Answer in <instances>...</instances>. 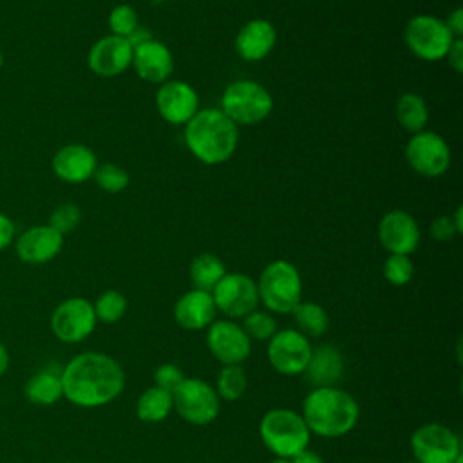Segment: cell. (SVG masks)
<instances>
[{"instance_id": "cell-1", "label": "cell", "mask_w": 463, "mask_h": 463, "mask_svg": "<svg viewBox=\"0 0 463 463\" xmlns=\"http://www.w3.org/2000/svg\"><path fill=\"white\" fill-rule=\"evenodd\" d=\"M63 396L85 409L114 402L125 387L121 365L103 353H80L61 367Z\"/></svg>"}, {"instance_id": "cell-2", "label": "cell", "mask_w": 463, "mask_h": 463, "mask_svg": "<svg viewBox=\"0 0 463 463\" xmlns=\"http://www.w3.org/2000/svg\"><path fill=\"white\" fill-rule=\"evenodd\" d=\"M188 150L204 165L228 161L239 143V127L221 109H199L184 125Z\"/></svg>"}, {"instance_id": "cell-3", "label": "cell", "mask_w": 463, "mask_h": 463, "mask_svg": "<svg viewBox=\"0 0 463 463\" xmlns=\"http://www.w3.org/2000/svg\"><path fill=\"white\" fill-rule=\"evenodd\" d=\"M360 416L356 400L338 387H317L302 403L309 432L320 438H340L354 429Z\"/></svg>"}, {"instance_id": "cell-4", "label": "cell", "mask_w": 463, "mask_h": 463, "mask_svg": "<svg viewBox=\"0 0 463 463\" xmlns=\"http://www.w3.org/2000/svg\"><path fill=\"white\" fill-rule=\"evenodd\" d=\"M260 439L277 458L291 459L309 445L311 432L302 414L291 409H271L259 423Z\"/></svg>"}, {"instance_id": "cell-5", "label": "cell", "mask_w": 463, "mask_h": 463, "mask_svg": "<svg viewBox=\"0 0 463 463\" xmlns=\"http://www.w3.org/2000/svg\"><path fill=\"white\" fill-rule=\"evenodd\" d=\"M259 302L273 313H291L302 300V280L298 269L284 260H271L257 282Z\"/></svg>"}, {"instance_id": "cell-6", "label": "cell", "mask_w": 463, "mask_h": 463, "mask_svg": "<svg viewBox=\"0 0 463 463\" xmlns=\"http://www.w3.org/2000/svg\"><path fill=\"white\" fill-rule=\"evenodd\" d=\"M221 110L239 127L264 121L273 110V98L266 87L253 80L232 81L221 96Z\"/></svg>"}, {"instance_id": "cell-7", "label": "cell", "mask_w": 463, "mask_h": 463, "mask_svg": "<svg viewBox=\"0 0 463 463\" xmlns=\"http://www.w3.org/2000/svg\"><path fill=\"white\" fill-rule=\"evenodd\" d=\"M403 40L409 51L425 61L443 60L454 42L445 22L432 14L412 16L403 31Z\"/></svg>"}, {"instance_id": "cell-8", "label": "cell", "mask_w": 463, "mask_h": 463, "mask_svg": "<svg viewBox=\"0 0 463 463\" xmlns=\"http://www.w3.org/2000/svg\"><path fill=\"white\" fill-rule=\"evenodd\" d=\"M172 402L177 414L194 425L212 423L221 411L215 389L201 378H184L172 392Z\"/></svg>"}, {"instance_id": "cell-9", "label": "cell", "mask_w": 463, "mask_h": 463, "mask_svg": "<svg viewBox=\"0 0 463 463\" xmlns=\"http://www.w3.org/2000/svg\"><path fill=\"white\" fill-rule=\"evenodd\" d=\"M411 449L418 463H454L461 456V441L447 425L425 423L411 436Z\"/></svg>"}, {"instance_id": "cell-10", "label": "cell", "mask_w": 463, "mask_h": 463, "mask_svg": "<svg viewBox=\"0 0 463 463\" xmlns=\"http://www.w3.org/2000/svg\"><path fill=\"white\" fill-rule=\"evenodd\" d=\"M96 322L94 306L83 297L65 298L51 315L52 333L65 344H78L85 340L94 331Z\"/></svg>"}, {"instance_id": "cell-11", "label": "cell", "mask_w": 463, "mask_h": 463, "mask_svg": "<svg viewBox=\"0 0 463 463\" xmlns=\"http://www.w3.org/2000/svg\"><path fill=\"white\" fill-rule=\"evenodd\" d=\"M405 159L414 172L425 177H438L450 166V148L439 134L420 130L407 141Z\"/></svg>"}, {"instance_id": "cell-12", "label": "cell", "mask_w": 463, "mask_h": 463, "mask_svg": "<svg viewBox=\"0 0 463 463\" xmlns=\"http://www.w3.org/2000/svg\"><path fill=\"white\" fill-rule=\"evenodd\" d=\"M215 309L228 318H242L259 304L257 282L244 273H226L212 289Z\"/></svg>"}, {"instance_id": "cell-13", "label": "cell", "mask_w": 463, "mask_h": 463, "mask_svg": "<svg viewBox=\"0 0 463 463\" xmlns=\"http://www.w3.org/2000/svg\"><path fill=\"white\" fill-rule=\"evenodd\" d=\"M311 344L306 335L298 329H282L277 331L268 344V360L271 367L286 376L302 374L309 356Z\"/></svg>"}, {"instance_id": "cell-14", "label": "cell", "mask_w": 463, "mask_h": 463, "mask_svg": "<svg viewBox=\"0 0 463 463\" xmlns=\"http://www.w3.org/2000/svg\"><path fill=\"white\" fill-rule=\"evenodd\" d=\"M206 345L222 365H241L251 353V340L232 320H213L208 326Z\"/></svg>"}, {"instance_id": "cell-15", "label": "cell", "mask_w": 463, "mask_h": 463, "mask_svg": "<svg viewBox=\"0 0 463 463\" xmlns=\"http://www.w3.org/2000/svg\"><path fill=\"white\" fill-rule=\"evenodd\" d=\"M156 107L165 121L186 125L199 110V96L186 81L166 80L156 92Z\"/></svg>"}, {"instance_id": "cell-16", "label": "cell", "mask_w": 463, "mask_h": 463, "mask_svg": "<svg viewBox=\"0 0 463 463\" xmlns=\"http://www.w3.org/2000/svg\"><path fill=\"white\" fill-rule=\"evenodd\" d=\"M378 239L389 253L411 255L420 244V226L409 212L396 208L382 217Z\"/></svg>"}, {"instance_id": "cell-17", "label": "cell", "mask_w": 463, "mask_h": 463, "mask_svg": "<svg viewBox=\"0 0 463 463\" xmlns=\"http://www.w3.org/2000/svg\"><path fill=\"white\" fill-rule=\"evenodd\" d=\"M89 69L101 76L112 78L125 72L132 63V47L127 38L121 36H103L99 38L87 54Z\"/></svg>"}, {"instance_id": "cell-18", "label": "cell", "mask_w": 463, "mask_h": 463, "mask_svg": "<svg viewBox=\"0 0 463 463\" xmlns=\"http://www.w3.org/2000/svg\"><path fill=\"white\" fill-rule=\"evenodd\" d=\"M136 74L148 83H163L170 80L174 71V56L170 49L152 38L132 49V63Z\"/></svg>"}, {"instance_id": "cell-19", "label": "cell", "mask_w": 463, "mask_h": 463, "mask_svg": "<svg viewBox=\"0 0 463 463\" xmlns=\"http://www.w3.org/2000/svg\"><path fill=\"white\" fill-rule=\"evenodd\" d=\"M63 248V235L49 224L33 226L16 239V255L27 264H45Z\"/></svg>"}, {"instance_id": "cell-20", "label": "cell", "mask_w": 463, "mask_h": 463, "mask_svg": "<svg viewBox=\"0 0 463 463\" xmlns=\"http://www.w3.org/2000/svg\"><path fill=\"white\" fill-rule=\"evenodd\" d=\"M51 166L58 179L71 184H80L94 175L98 159L89 146L72 143V145L61 146L54 154Z\"/></svg>"}, {"instance_id": "cell-21", "label": "cell", "mask_w": 463, "mask_h": 463, "mask_svg": "<svg viewBox=\"0 0 463 463\" xmlns=\"http://www.w3.org/2000/svg\"><path fill=\"white\" fill-rule=\"evenodd\" d=\"M215 304L210 291L190 289L183 293L174 306L175 322L188 331H201L215 320Z\"/></svg>"}, {"instance_id": "cell-22", "label": "cell", "mask_w": 463, "mask_h": 463, "mask_svg": "<svg viewBox=\"0 0 463 463\" xmlns=\"http://www.w3.org/2000/svg\"><path fill=\"white\" fill-rule=\"evenodd\" d=\"M277 43V31L271 22L253 18L246 22L235 36V51L246 61L264 60Z\"/></svg>"}, {"instance_id": "cell-23", "label": "cell", "mask_w": 463, "mask_h": 463, "mask_svg": "<svg viewBox=\"0 0 463 463\" xmlns=\"http://www.w3.org/2000/svg\"><path fill=\"white\" fill-rule=\"evenodd\" d=\"M313 389L317 387H335V383L344 374V356L329 344L311 349L309 362L302 373Z\"/></svg>"}, {"instance_id": "cell-24", "label": "cell", "mask_w": 463, "mask_h": 463, "mask_svg": "<svg viewBox=\"0 0 463 463\" xmlns=\"http://www.w3.org/2000/svg\"><path fill=\"white\" fill-rule=\"evenodd\" d=\"M25 398L34 403V405H52L63 396V387H61V369L56 367H43L42 371L34 373L25 387H24Z\"/></svg>"}, {"instance_id": "cell-25", "label": "cell", "mask_w": 463, "mask_h": 463, "mask_svg": "<svg viewBox=\"0 0 463 463\" xmlns=\"http://www.w3.org/2000/svg\"><path fill=\"white\" fill-rule=\"evenodd\" d=\"M172 409H174L172 392L157 385H152L145 392H141L136 403V414L145 423H159L166 420Z\"/></svg>"}, {"instance_id": "cell-26", "label": "cell", "mask_w": 463, "mask_h": 463, "mask_svg": "<svg viewBox=\"0 0 463 463\" xmlns=\"http://www.w3.org/2000/svg\"><path fill=\"white\" fill-rule=\"evenodd\" d=\"M188 275H190V280L195 289L212 293V289L217 286V282L226 275V266L213 253H199L190 262Z\"/></svg>"}, {"instance_id": "cell-27", "label": "cell", "mask_w": 463, "mask_h": 463, "mask_svg": "<svg viewBox=\"0 0 463 463\" xmlns=\"http://www.w3.org/2000/svg\"><path fill=\"white\" fill-rule=\"evenodd\" d=\"M396 119L407 132H420L429 121V109L425 99L416 92H405L396 101Z\"/></svg>"}, {"instance_id": "cell-28", "label": "cell", "mask_w": 463, "mask_h": 463, "mask_svg": "<svg viewBox=\"0 0 463 463\" xmlns=\"http://www.w3.org/2000/svg\"><path fill=\"white\" fill-rule=\"evenodd\" d=\"M298 331L309 336H322L329 327V317L326 309L315 302H298L297 307L291 311Z\"/></svg>"}, {"instance_id": "cell-29", "label": "cell", "mask_w": 463, "mask_h": 463, "mask_svg": "<svg viewBox=\"0 0 463 463\" xmlns=\"http://www.w3.org/2000/svg\"><path fill=\"white\" fill-rule=\"evenodd\" d=\"M246 387H248V378L242 365H222L217 376V387H215L217 396L228 402H235L242 398V394L246 392Z\"/></svg>"}, {"instance_id": "cell-30", "label": "cell", "mask_w": 463, "mask_h": 463, "mask_svg": "<svg viewBox=\"0 0 463 463\" xmlns=\"http://www.w3.org/2000/svg\"><path fill=\"white\" fill-rule=\"evenodd\" d=\"M96 318L103 324H116L123 318L127 313V297L116 289H107L98 297V300L92 304Z\"/></svg>"}, {"instance_id": "cell-31", "label": "cell", "mask_w": 463, "mask_h": 463, "mask_svg": "<svg viewBox=\"0 0 463 463\" xmlns=\"http://www.w3.org/2000/svg\"><path fill=\"white\" fill-rule=\"evenodd\" d=\"M94 181L96 184L109 192V194H118L123 192L128 183H130V175L127 170H123L121 166L114 165V163H105V165H98L94 170Z\"/></svg>"}, {"instance_id": "cell-32", "label": "cell", "mask_w": 463, "mask_h": 463, "mask_svg": "<svg viewBox=\"0 0 463 463\" xmlns=\"http://www.w3.org/2000/svg\"><path fill=\"white\" fill-rule=\"evenodd\" d=\"M244 333L251 340H269L277 333V322L268 311L253 309L246 317H242Z\"/></svg>"}, {"instance_id": "cell-33", "label": "cell", "mask_w": 463, "mask_h": 463, "mask_svg": "<svg viewBox=\"0 0 463 463\" xmlns=\"http://www.w3.org/2000/svg\"><path fill=\"white\" fill-rule=\"evenodd\" d=\"M414 275V264L409 255L389 253L383 262V277L392 286H405Z\"/></svg>"}, {"instance_id": "cell-34", "label": "cell", "mask_w": 463, "mask_h": 463, "mask_svg": "<svg viewBox=\"0 0 463 463\" xmlns=\"http://www.w3.org/2000/svg\"><path fill=\"white\" fill-rule=\"evenodd\" d=\"M109 27L114 36L127 38L137 29V13L128 4H119L109 13Z\"/></svg>"}, {"instance_id": "cell-35", "label": "cell", "mask_w": 463, "mask_h": 463, "mask_svg": "<svg viewBox=\"0 0 463 463\" xmlns=\"http://www.w3.org/2000/svg\"><path fill=\"white\" fill-rule=\"evenodd\" d=\"M80 217H81V213L76 204L63 203L52 210V213L49 217V226L63 235V233L72 232L78 226Z\"/></svg>"}, {"instance_id": "cell-36", "label": "cell", "mask_w": 463, "mask_h": 463, "mask_svg": "<svg viewBox=\"0 0 463 463\" xmlns=\"http://www.w3.org/2000/svg\"><path fill=\"white\" fill-rule=\"evenodd\" d=\"M183 380H184V374L175 364H163L154 373V385L168 392H174Z\"/></svg>"}, {"instance_id": "cell-37", "label": "cell", "mask_w": 463, "mask_h": 463, "mask_svg": "<svg viewBox=\"0 0 463 463\" xmlns=\"http://www.w3.org/2000/svg\"><path fill=\"white\" fill-rule=\"evenodd\" d=\"M429 232H430V237L436 239V241H450L458 235V230L450 219V215H439L436 217L430 226H429Z\"/></svg>"}, {"instance_id": "cell-38", "label": "cell", "mask_w": 463, "mask_h": 463, "mask_svg": "<svg viewBox=\"0 0 463 463\" xmlns=\"http://www.w3.org/2000/svg\"><path fill=\"white\" fill-rule=\"evenodd\" d=\"M447 61L449 65L458 72L461 74L463 72V40L461 38H454L449 52H447Z\"/></svg>"}, {"instance_id": "cell-39", "label": "cell", "mask_w": 463, "mask_h": 463, "mask_svg": "<svg viewBox=\"0 0 463 463\" xmlns=\"http://www.w3.org/2000/svg\"><path fill=\"white\" fill-rule=\"evenodd\" d=\"M443 22L454 38H461V34H463V9L461 7H456L452 13H449L447 20H443Z\"/></svg>"}, {"instance_id": "cell-40", "label": "cell", "mask_w": 463, "mask_h": 463, "mask_svg": "<svg viewBox=\"0 0 463 463\" xmlns=\"http://www.w3.org/2000/svg\"><path fill=\"white\" fill-rule=\"evenodd\" d=\"M14 237V224L13 221L0 212V251L5 250Z\"/></svg>"}, {"instance_id": "cell-41", "label": "cell", "mask_w": 463, "mask_h": 463, "mask_svg": "<svg viewBox=\"0 0 463 463\" xmlns=\"http://www.w3.org/2000/svg\"><path fill=\"white\" fill-rule=\"evenodd\" d=\"M152 38H154L152 33H150L148 29H141L139 25H137V29H136L130 36H127V40H128V43H130L132 49L137 47V45H141V43H145L146 40H152Z\"/></svg>"}, {"instance_id": "cell-42", "label": "cell", "mask_w": 463, "mask_h": 463, "mask_svg": "<svg viewBox=\"0 0 463 463\" xmlns=\"http://www.w3.org/2000/svg\"><path fill=\"white\" fill-rule=\"evenodd\" d=\"M291 463H324V459L317 452L304 449L295 458H291Z\"/></svg>"}, {"instance_id": "cell-43", "label": "cell", "mask_w": 463, "mask_h": 463, "mask_svg": "<svg viewBox=\"0 0 463 463\" xmlns=\"http://www.w3.org/2000/svg\"><path fill=\"white\" fill-rule=\"evenodd\" d=\"M9 367V353H7V347L0 342V378L5 374Z\"/></svg>"}, {"instance_id": "cell-44", "label": "cell", "mask_w": 463, "mask_h": 463, "mask_svg": "<svg viewBox=\"0 0 463 463\" xmlns=\"http://www.w3.org/2000/svg\"><path fill=\"white\" fill-rule=\"evenodd\" d=\"M450 219H452V222H454L458 233H461V232H463V208L458 206L456 212L450 215Z\"/></svg>"}, {"instance_id": "cell-45", "label": "cell", "mask_w": 463, "mask_h": 463, "mask_svg": "<svg viewBox=\"0 0 463 463\" xmlns=\"http://www.w3.org/2000/svg\"><path fill=\"white\" fill-rule=\"evenodd\" d=\"M269 463H291V459H286V458H275V459H271Z\"/></svg>"}, {"instance_id": "cell-46", "label": "cell", "mask_w": 463, "mask_h": 463, "mask_svg": "<svg viewBox=\"0 0 463 463\" xmlns=\"http://www.w3.org/2000/svg\"><path fill=\"white\" fill-rule=\"evenodd\" d=\"M454 463H463V454H461V456H459V458H458Z\"/></svg>"}, {"instance_id": "cell-47", "label": "cell", "mask_w": 463, "mask_h": 463, "mask_svg": "<svg viewBox=\"0 0 463 463\" xmlns=\"http://www.w3.org/2000/svg\"><path fill=\"white\" fill-rule=\"evenodd\" d=\"M2 63H4V56H2V52H0V69H2Z\"/></svg>"}, {"instance_id": "cell-48", "label": "cell", "mask_w": 463, "mask_h": 463, "mask_svg": "<svg viewBox=\"0 0 463 463\" xmlns=\"http://www.w3.org/2000/svg\"><path fill=\"white\" fill-rule=\"evenodd\" d=\"M407 463H418V461H416V459H414V461H407Z\"/></svg>"}]
</instances>
